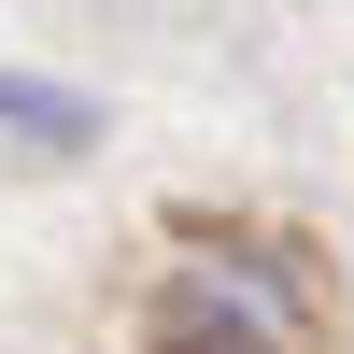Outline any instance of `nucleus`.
Masks as SVG:
<instances>
[{
	"instance_id": "nucleus-1",
	"label": "nucleus",
	"mask_w": 354,
	"mask_h": 354,
	"mask_svg": "<svg viewBox=\"0 0 354 354\" xmlns=\"http://www.w3.org/2000/svg\"><path fill=\"white\" fill-rule=\"evenodd\" d=\"M298 340H312V270L283 241H255V227L185 213L170 283L142 312V354H298Z\"/></svg>"
},
{
	"instance_id": "nucleus-2",
	"label": "nucleus",
	"mask_w": 354,
	"mask_h": 354,
	"mask_svg": "<svg viewBox=\"0 0 354 354\" xmlns=\"http://www.w3.org/2000/svg\"><path fill=\"white\" fill-rule=\"evenodd\" d=\"M0 128H15L28 156H85V142H100V100H71V85H43V71H0Z\"/></svg>"
}]
</instances>
